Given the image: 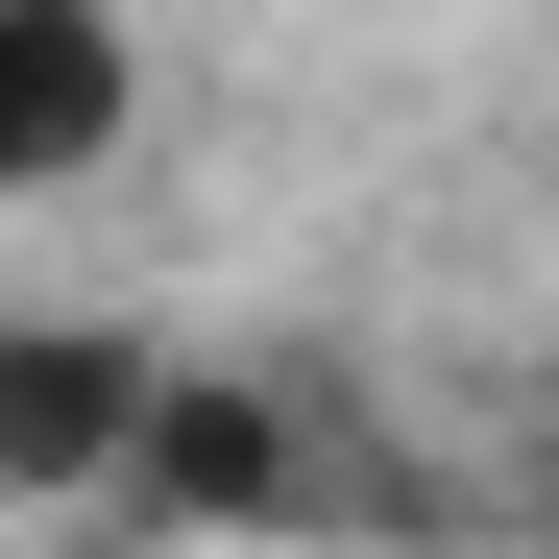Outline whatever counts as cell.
Wrapping results in <instances>:
<instances>
[{
  "mask_svg": "<svg viewBox=\"0 0 559 559\" xmlns=\"http://www.w3.org/2000/svg\"><path fill=\"white\" fill-rule=\"evenodd\" d=\"M122 98H146V73H122L98 0H0V195L98 170V146H122Z\"/></svg>",
  "mask_w": 559,
  "mask_h": 559,
  "instance_id": "6da1fadb",
  "label": "cell"
}]
</instances>
